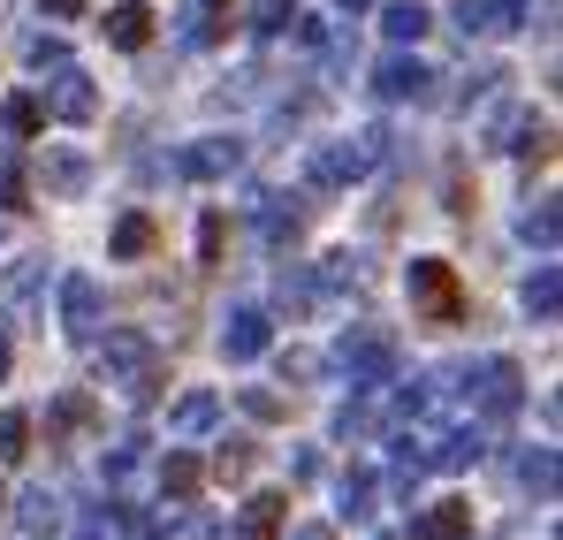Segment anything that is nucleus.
<instances>
[{
	"mask_svg": "<svg viewBox=\"0 0 563 540\" xmlns=\"http://www.w3.org/2000/svg\"><path fill=\"white\" fill-rule=\"evenodd\" d=\"M92 419H99L92 396H85V388H62V396H54V411H46V442H69V434H85Z\"/></svg>",
	"mask_w": 563,
	"mask_h": 540,
	"instance_id": "17",
	"label": "nucleus"
},
{
	"mask_svg": "<svg viewBox=\"0 0 563 540\" xmlns=\"http://www.w3.org/2000/svg\"><path fill=\"white\" fill-rule=\"evenodd\" d=\"M533 0H487V31H518Z\"/></svg>",
	"mask_w": 563,
	"mask_h": 540,
	"instance_id": "39",
	"label": "nucleus"
},
{
	"mask_svg": "<svg viewBox=\"0 0 563 540\" xmlns=\"http://www.w3.org/2000/svg\"><path fill=\"white\" fill-rule=\"evenodd\" d=\"M15 526H23L31 540H54V533H62V495L31 487V495H23V510H15Z\"/></svg>",
	"mask_w": 563,
	"mask_h": 540,
	"instance_id": "22",
	"label": "nucleus"
},
{
	"mask_svg": "<svg viewBox=\"0 0 563 540\" xmlns=\"http://www.w3.org/2000/svg\"><path fill=\"white\" fill-rule=\"evenodd\" d=\"M380 31H388L396 46H411V38H427V8H419V0H388V8H380Z\"/></svg>",
	"mask_w": 563,
	"mask_h": 540,
	"instance_id": "25",
	"label": "nucleus"
},
{
	"mask_svg": "<svg viewBox=\"0 0 563 540\" xmlns=\"http://www.w3.org/2000/svg\"><path fill=\"white\" fill-rule=\"evenodd\" d=\"M62 335H69V343H92L99 335V282L92 274H62Z\"/></svg>",
	"mask_w": 563,
	"mask_h": 540,
	"instance_id": "10",
	"label": "nucleus"
},
{
	"mask_svg": "<svg viewBox=\"0 0 563 540\" xmlns=\"http://www.w3.org/2000/svg\"><path fill=\"white\" fill-rule=\"evenodd\" d=\"M114 533L122 540H161V526H153V510H137V503H114Z\"/></svg>",
	"mask_w": 563,
	"mask_h": 540,
	"instance_id": "33",
	"label": "nucleus"
},
{
	"mask_svg": "<svg viewBox=\"0 0 563 540\" xmlns=\"http://www.w3.org/2000/svg\"><path fill=\"white\" fill-rule=\"evenodd\" d=\"M282 526H289V495H282V487H260V495L236 510V540H275Z\"/></svg>",
	"mask_w": 563,
	"mask_h": 540,
	"instance_id": "12",
	"label": "nucleus"
},
{
	"mask_svg": "<svg viewBox=\"0 0 563 540\" xmlns=\"http://www.w3.org/2000/svg\"><path fill=\"white\" fill-rule=\"evenodd\" d=\"M335 365L351 373V388H388L396 381V335L388 328H343L335 335Z\"/></svg>",
	"mask_w": 563,
	"mask_h": 540,
	"instance_id": "2",
	"label": "nucleus"
},
{
	"mask_svg": "<svg viewBox=\"0 0 563 540\" xmlns=\"http://www.w3.org/2000/svg\"><path fill=\"white\" fill-rule=\"evenodd\" d=\"M0 510H8V487H0Z\"/></svg>",
	"mask_w": 563,
	"mask_h": 540,
	"instance_id": "51",
	"label": "nucleus"
},
{
	"mask_svg": "<svg viewBox=\"0 0 563 540\" xmlns=\"http://www.w3.org/2000/svg\"><path fill=\"white\" fill-rule=\"evenodd\" d=\"M472 456H479V427H450L442 442L419 450V464H427V472H465Z\"/></svg>",
	"mask_w": 563,
	"mask_h": 540,
	"instance_id": "18",
	"label": "nucleus"
},
{
	"mask_svg": "<svg viewBox=\"0 0 563 540\" xmlns=\"http://www.w3.org/2000/svg\"><path fill=\"white\" fill-rule=\"evenodd\" d=\"M153 252V213H122L114 221V260H145Z\"/></svg>",
	"mask_w": 563,
	"mask_h": 540,
	"instance_id": "28",
	"label": "nucleus"
},
{
	"mask_svg": "<svg viewBox=\"0 0 563 540\" xmlns=\"http://www.w3.org/2000/svg\"><path fill=\"white\" fill-rule=\"evenodd\" d=\"M161 495H168L176 510H190V503L206 495V464H198L190 450H168L161 456Z\"/></svg>",
	"mask_w": 563,
	"mask_h": 540,
	"instance_id": "13",
	"label": "nucleus"
},
{
	"mask_svg": "<svg viewBox=\"0 0 563 540\" xmlns=\"http://www.w3.org/2000/svg\"><path fill=\"white\" fill-rule=\"evenodd\" d=\"M267 343H275L267 305H236V312H229V328H221V359H229V365H252V359H267Z\"/></svg>",
	"mask_w": 563,
	"mask_h": 540,
	"instance_id": "8",
	"label": "nucleus"
},
{
	"mask_svg": "<svg viewBox=\"0 0 563 540\" xmlns=\"http://www.w3.org/2000/svg\"><path fill=\"white\" fill-rule=\"evenodd\" d=\"M479 388H472V404L503 427V419H518V404H526V373H518V359H487L479 373H472Z\"/></svg>",
	"mask_w": 563,
	"mask_h": 540,
	"instance_id": "6",
	"label": "nucleus"
},
{
	"mask_svg": "<svg viewBox=\"0 0 563 540\" xmlns=\"http://www.w3.org/2000/svg\"><path fill=\"white\" fill-rule=\"evenodd\" d=\"M335 510H343L351 526L374 518V472H366V464H343V480H335Z\"/></svg>",
	"mask_w": 563,
	"mask_h": 540,
	"instance_id": "19",
	"label": "nucleus"
},
{
	"mask_svg": "<svg viewBox=\"0 0 563 540\" xmlns=\"http://www.w3.org/2000/svg\"><path fill=\"white\" fill-rule=\"evenodd\" d=\"M38 107H46L54 122H77V130H85V122L99 114V91H92V77H85L77 62H54V85L38 91Z\"/></svg>",
	"mask_w": 563,
	"mask_h": 540,
	"instance_id": "5",
	"label": "nucleus"
},
{
	"mask_svg": "<svg viewBox=\"0 0 563 540\" xmlns=\"http://www.w3.org/2000/svg\"><path fill=\"white\" fill-rule=\"evenodd\" d=\"M244 168V145L236 137H190L184 153H176V176L184 183H229Z\"/></svg>",
	"mask_w": 563,
	"mask_h": 540,
	"instance_id": "7",
	"label": "nucleus"
},
{
	"mask_svg": "<svg viewBox=\"0 0 563 540\" xmlns=\"http://www.w3.org/2000/svg\"><path fill=\"white\" fill-rule=\"evenodd\" d=\"M221 244H229V221H221V206H213V213L198 221V260H206V267H221Z\"/></svg>",
	"mask_w": 563,
	"mask_h": 540,
	"instance_id": "34",
	"label": "nucleus"
},
{
	"mask_svg": "<svg viewBox=\"0 0 563 540\" xmlns=\"http://www.w3.org/2000/svg\"><path fill=\"white\" fill-rule=\"evenodd\" d=\"M457 31H465V38H472V31H487V0H457Z\"/></svg>",
	"mask_w": 563,
	"mask_h": 540,
	"instance_id": "43",
	"label": "nucleus"
},
{
	"mask_svg": "<svg viewBox=\"0 0 563 540\" xmlns=\"http://www.w3.org/2000/svg\"><path fill=\"white\" fill-rule=\"evenodd\" d=\"M289 540H335V526H282Z\"/></svg>",
	"mask_w": 563,
	"mask_h": 540,
	"instance_id": "47",
	"label": "nucleus"
},
{
	"mask_svg": "<svg viewBox=\"0 0 563 540\" xmlns=\"http://www.w3.org/2000/svg\"><path fill=\"white\" fill-rule=\"evenodd\" d=\"M137 456H145V434H130V442H114L99 472H107V480H130V472H137Z\"/></svg>",
	"mask_w": 563,
	"mask_h": 540,
	"instance_id": "36",
	"label": "nucleus"
},
{
	"mask_svg": "<svg viewBox=\"0 0 563 540\" xmlns=\"http://www.w3.org/2000/svg\"><path fill=\"white\" fill-rule=\"evenodd\" d=\"M404 533H411V540H465L472 533V503H427Z\"/></svg>",
	"mask_w": 563,
	"mask_h": 540,
	"instance_id": "14",
	"label": "nucleus"
},
{
	"mask_svg": "<svg viewBox=\"0 0 563 540\" xmlns=\"http://www.w3.org/2000/svg\"><path fill=\"white\" fill-rule=\"evenodd\" d=\"M518 236H526V244H541V252H556V198L526 206V213H518Z\"/></svg>",
	"mask_w": 563,
	"mask_h": 540,
	"instance_id": "30",
	"label": "nucleus"
},
{
	"mask_svg": "<svg viewBox=\"0 0 563 540\" xmlns=\"http://www.w3.org/2000/svg\"><path fill=\"white\" fill-rule=\"evenodd\" d=\"M213 533H221V526H213V518H198V510H190V526H184V533H176V540H213Z\"/></svg>",
	"mask_w": 563,
	"mask_h": 540,
	"instance_id": "46",
	"label": "nucleus"
},
{
	"mask_svg": "<svg viewBox=\"0 0 563 540\" xmlns=\"http://www.w3.org/2000/svg\"><path fill=\"white\" fill-rule=\"evenodd\" d=\"M0 122H8V137L23 145V137H38V122H46V107H38V91H15L8 107H0Z\"/></svg>",
	"mask_w": 563,
	"mask_h": 540,
	"instance_id": "27",
	"label": "nucleus"
},
{
	"mask_svg": "<svg viewBox=\"0 0 563 540\" xmlns=\"http://www.w3.org/2000/svg\"><path fill=\"white\" fill-rule=\"evenodd\" d=\"M221 8H229V0H198V15H190V46H213V38H221V23H229V15H221Z\"/></svg>",
	"mask_w": 563,
	"mask_h": 540,
	"instance_id": "31",
	"label": "nucleus"
},
{
	"mask_svg": "<svg viewBox=\"0 0 563 540\" xmlns=\"http://www.w3.org/2000/svg\"><path fill=\"white\" fill-rule=\"evenodd\" d=\"M31 206V161L23 145H0V213H23Z\"/></svg>",
	"mask_w": 563,
	"mask_h": 540,
	"instance_id": "21",
	"label": "nucleus"
},
{
	"mask_svg": "<svg viewBox=\"0 0 563 540\" xmlns=\"http://www.w3.org/2000/svg\"><path fill=\"white\" fill-rule=\"evenodd\" d=\"M282 312H312V282L282 267Z\"/></svg>",
	"mask_w": 563,
	"mask_h": 540,
	"instance_id": "40",
	"label": "nucleus"
},
{
	"mask_svg": "<svg viewBox=\"0 0 563 540\" xmlns=\"http://www.w3.org/2000/svg\"><path fill=\"white\" fill-rule=\"evenodd\" d=\"M312 373H320L312 351H289V359H282V381H312Z\"/></svg>",
	"mask_w": 563,
	"mask_h": 540,
	"instance_id": "44",
	"label": "nucleus"
},
{
	"mask_svg": "<svg viewBox=\"0 0 563 540\" xmlns=\"http://www.w3.org/2000/svg\"><path fill=\"white\" fill-rule=\"evenodd\" d=\"M541 137H549V122H541L526 99H510V107L495 114V130H487V145H495V153H510V161H518V153H549Z\"/></svg>",
	"mask_w": 563,
	"mask_h": 540,
	"instance_id": "9",
	"label": "nucleus"
},
{
	"mask_svg": "<svg viewBox=\"0 0 563 540\" xmlns=\"http://www.w3.org/2000/svg\"><path fill=\"white\" fill-rule=\"evenodd\" d=\"M404 289H411V305H419L434 328H457V320H465V289H457V267H450V260H411Z\"/></svg>",
	"mask_w": 563,
	"mask_h": 540,
	"instance_id": "3",
	"label": "nucleus"
},
{
	"mask_svg": "<svg viewBox=\"0 0 563 540\" xmlns=\"http://www.w3.org/2000/svg\"><path fill=\"white\" fill-rule=\"evenodd\" d=\"M252 464H260V442H244V434H236V442H221V450H213V464H206V472L236 487V480H252Z\"/></svg>",
	"mask_w": 563,
	"mask_h": 540,
	"instance_id": "24",
	"label": "nucleus"
},
{
	"mask_svg": "<svg viewBox=\"0 0 563 540\" xmlns=\"http://www.w3.org/2000/svg\"><path fill=\"white\" fill-rule=\"evenodd\" d=\"M31 305H38V260L15 267V312H31Z\"/></svg>",
	"mask_w": 563,
	"mask_h": 540,
	"instance_id": "42",
	"label": "nucleus"
},
{
	"mask_svg": "<svg viewBox=\"0 0 563 540\" xmlns=\"http://www.w3.org/2000/svg\"><path fill=\"white\" fill-rule=\"evenodd\" d=\"M374 168V153H366V137L351 145V137H328V145H305V183L312 190H351V183Z\"/></svg>",
	"mask_w": 563,
	"mask_h": 540,
	"instance_id": "4",
	"label": "nucleus"
},
{
	"mask_svg": "<svg viewBox=\"0 0 563 540\" xmlns=\"http://www.w3.org/2000/svg\"><path fill=\"white\" fill-rule=\"evenodd\" d=\"M335 8H351V15H358V8H366V0H335Z\"/></svg>",
	"mask_w": 563,
	"mask_h": 540,
	"instance_id": "50",
	"label": "nucleus"
},
{
	"mask_svg": "<svg viewBox=\"0 0 563 540\" xmlns=\"http://www.w3.org/2000/svg\"><path fill=\"white\" fill-rule=\"evenodd\" d=\"M8 365H15V359H8V328H0V381H8Z\"/></svg>",
	"mask_w": 563,
	"mask_h": 540,
	"instance_id": "48",
	"label": "nucleus"
},
{
	"mask_svg": "<svg viewBox=\"0 0 563 540\" xmlns=\"http://www.w3.org/2000/svg\"><path fill=\"white\" fill-rule=\"evenodd\" d=\"M518 487H533L541 503H556V450H526L518 456Z\"/></svg>",
	"mask_w": 563,
	"mask_h": 540,
	"instance_id": "26",
	"label": "nucleus"
},
{
	"mask_svg": "<svg viewBox=\"0 0 563 540\" xmlns=\"http://www.w3.org/2000/svg\"><path fill=\"white\" fill-rule=\"evenodd\" d=\"M85 8H92V0H38V15H62V23H69V15H85Z\"/></svg>",
	"mask_w": 563,
	"mask_h": 540,
	"instance_id": "45",
	"label": "nucleus"
},
{
	"mask_svg": "<svg viewBox=\"0 0 563 540\" xmlns=\"http://www.w3.org/2000/svg\"><path fill=\"white\" fill-rule=\"evenodd\" d=\"M31 434H38L31 411H0V464H23L31 456Z\"/></svg>",
	"mask_w": 563,
	"mask_h": 540,
	"instance_id": "29",
	"label": "nucleus"
},
{
	"mask_svg": "<svg viewBox=\"0 0 563 540\" xmlns=\"http://www.w3.org/2000/svg\"><path fill=\"white\" fill-rule=\"evenodd\" d=\"M526 312H533L541 328L563 312V274H556V260H541V267L526 274Z\"/></svg>",
	"mask_w": 563,
	"mask_h": 540,
	"instance_id": "20",
	"label": "nucleus"
},
{
	"mask_svg": "<svg viewBox=\"0 0 563 540\" xmlns=\"http://www.w3.org/2000/svg\"><path fill=\"white\" fill-rule=\"evenodd\" d=\"M213 419H221V396H213V388H190L184 404L168 411V427H176V434H206Z\"/></svg>",
	"mask_w": 563,
	"mask_h": 540,
	"instance_id": "23",
	"label": "nucleus"
},
{
	"mask_svg": "<svg viewBox=\"0 0 563 540\" xmlns=\"http://www.w3.org/2000/svg\"><path fill=\"white\" fill-rule=\"evenodd\" d=\"M236 404H244V419H260V427H275V419H289V404H282L275 388H244Z\"/></svg>",
	"mask_w": 563,
	"mask_h": 540,
	"instance_id": "32",
	"label": "nucleus"
},
{
	"mask_svg": "<svg viewBox=\"0 0 563 540\" xmlns=\"http://www.w3.org/2000/svg\"><path fill=\"white\" fill-rule=\"evenodd\" d=\"M335 434L343 442H374V404H343L335 411Z\"/></svg>",
	"mask_w": 563,
	"mask_h": 540,
	"instance_id": "35",
	"label": "nucleus"
},
{
	"mask_svg": "<svg viewBox=\"0 0 563 540\" xmlns=\"http://www.w3.org/2000/svg\"><path fill=\"white\" fill-rule=\"evenodd\" d=\"M99 31H107V38H114V46H122V54H137V46H145V38H153V8H145V0H114V8H107V23H99Z\"/></svg>",
	"mask_w": 563,
	"mask_h": 540,
	"instance_id": "16",
	"label": "nucleus"
},
{
	"mask_svg": "<svg viewBox=\"0 0 563 540\" xmlns=\"http://www.w3.org/2000/svg\"><path fill=\"white\" fill-rule=\"evenodd\" d=\"M282 23H289V0H260V8H252V31H260V38H275Z\"/></svg>",
	"mask_w": 563,
	"mask_h": 540,
	"instance_id": "41",
	"label": "nucleus"
},
{
	"mask_svg": "<svg viewBox=\"0 0 563 540\" xmlns=\"http://www.w3.org/2000/svg\"><path fill=\"white\" fill-rule=\"evenodd\" d=\"M99 343V335H92ZM99 373H107V388H122L130 404H153L161 388H168V359H161V343L145 335V328H107V343H99Z\"/></svg>",
	"mask_w": 563,
	"mask_h": 540,
	"instance_id": "1",
	"label": "nucleus"
},
{
	"mask_svg": "<svg viewBox=\"0 0 563 540\" xmlns=\"http://www.w3.org/2000/svg\"><path fill=\"white\" fill-rule=\"evenodd\" d=\"M77 540H107V526H99V518H92V526H85V533H77Z\"/></svg>",
	"mask_w": 563,
	"mask_h": 540,
	"instance_id": "49",
	"label": "nucleus"
},
{
	"mask_svg": "<svg viewBox=\"0 0 563 540\" xmlns=\"http://www.w3.org/2000/svg\"><path fill=\"white\" fill-rule=\"evenodd\" d=\"M396 411H404V419H427V411H434V381H411V388H396Z\"/></svg>",
	"mask_w": 563,
	"mask_h": 540,
	"instance_id": "38",
	"label": "nucleus"
},
{
	"mask_svg": "<svg viewBox=\"0 0 563 540\" xmlns=\"http://www.w3.org/2000/svg\"><path fill=\"white\" fill-rule=\"evenodd\" d=\"M23 62H31V69H54V62H69V46L46 38V31H31V38H23Z\"/></svg>",
	"mask_w": 563,
	"mask_h": 540,
	"instance_id": "37",
	"label": "nucleus"
},
{
	"mask_svg": "<svg viewBox=\"0 0 563 540\" xmlns=\"http://www.w3.org/2000/svg\"><path fill=\"white\" fill-rule=\"evenodd\" d=\"M427 85H434V69H427L419 54H404V46H396V54H388V62L374 69V91L388 99V107H404V99H427Z\"/></svg>",
	"mask_w": 563,
	"mask_h": 540,
	"instance_id": "11",
	"label": "nucleus"
},
{
	"mask_svg": "<svg viewBox=\"0 0 563 540\" xmlns=\"http://www.w3.org/2000/svg\"><path fill=\"white\" fill-rule=\"evenodd\" d=\"M38 176H46V190H54V198H85V183H92V161H85L77 145H54Z\"/></svg>",
	"mask_w": 563,
	"mask_h": 540,
	"instance_id": "15",
	"label": "nucleus"
}]
</instances>
